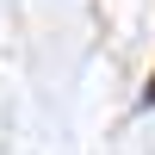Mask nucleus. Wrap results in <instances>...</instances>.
<instances>
[{"label": "nucleus", "instance_id": "1", "mask_svg": "<svg viewBox=\"0 0 155 155\" xmlns=\"http://www.w3.org/2000/svg\"><path fill=\"white\" fill-rule=\"evenodd\" d=\"M149 93H155V81H149Z\"/></svg>", "mask_w": 155, "mask_h": 155}]
</instances>
